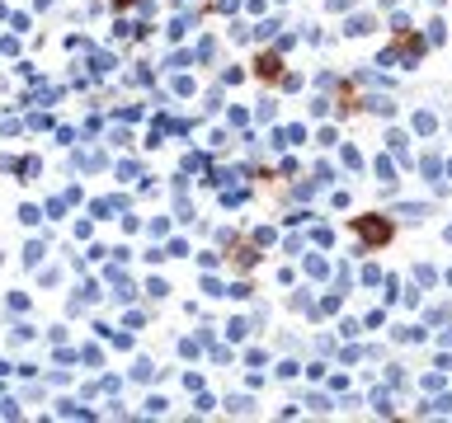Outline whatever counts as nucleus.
<instances>
[{"label": "nucleus", "mask_w": 452, "mask_h": 423, "mask_svg": "<svg viewBox=\"0 0 452 423\" xmlns=\"http://www.w3.org/2000/svg\"><path fill=\"white\" fill-rule=\"evenodd\" d=\"M353 231L368 240V245H386V240H391V226H386V221H368V216L353 221Z\"/></svg>", "instance_id": "obj_1"}, {"label": "nucleus", "mask_w": 452, "mask_h": 423, "mask_svg": "<svg viewBox=\"0 0 452 423\" xmlns=\"http://www.w3.org/2000/svg\"><path fill=\"white\" fill-rule=\"evenodd\" d=\"M118 5H132V0H118Z\"/></svg>", "instance_id": "obj_2"}]
</instances>
